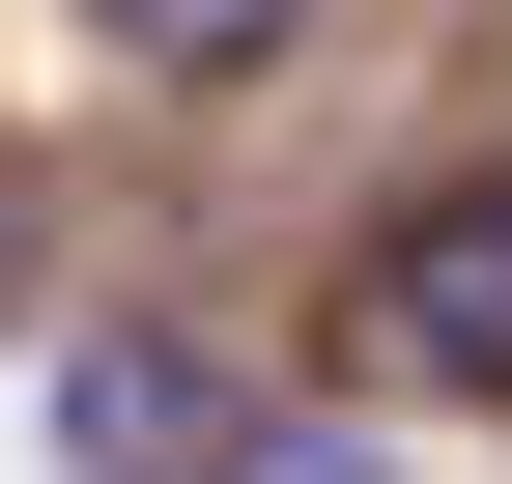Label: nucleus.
I'll return each instance as SVG.
<instances>
[{"label": "nucleus", "instance_id": "obj_3", "mask_svg": "<svg viewBox=\"0 0 512 484\" xmlns=\"http://www.w3.org/2000/svg\"><path fill=\"white\" fill-rule=\"evenodd\" d=\"M200 484H399V456H370V428H228Z\"/></svg>", "mask_w": 512, "mask_h": 484}, {"label": "nucleus", "instance_id": "obj_1", "mask_svg": "<svg viewBox=\"0 0 512 484\" xmlns=\"http://www.w3.org/2000/svg\"><path fill=\"white\" fill-rule=\"evenodd\" d=\"M370 371L512 399V171H456V200H399V228H370Z\"/></svg>", "mask_w": 512, "mask_h": 484}, {"label": "nucleus", "instance_id": "obj_2", "mask_svg": "<svg viewBox=\"0 0 512 484\" xmlns=\"http://www.w3.org/2000/svg\"><path fill=\"white\" fill-rule=\"evenodd\" d=\"M114 57H285V0H86Z\"/></svg>", "mask_w": 512, "mask_h": 484}]
</instances>
